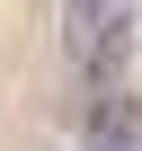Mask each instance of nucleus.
Here are the masks:
<instances>
[{
    "label": "nucleus",
    "instance_id": "2",
    "mask_svg": "<svg viewBox=\"0 0 142 151\" xmlns=\"http://www.w3.org/2000/svg\"><path fill=\"white\" fill-rule=\"evenodd\" d=\"M80 151H133V89H124V80L89 89V142H80Z\"/></svg>",
    "mask_w": 142,
    "mask_h": 151
},
{
    "label": "nucleus",
    "instance_id": "1",
    "mask_svg": "<svg viewBox=\"0 0 142 151\" xmlns=\"http://www.w3.org/2000/svg\"><path fill=\"white\" fill-rule=\"evenodd\" d=\"M71 62H80L89 89L124 80V62H133V0H71Z\"/></svg>",
    "mask_w": 142,
    "mask_h": 151
}]
</instances>
